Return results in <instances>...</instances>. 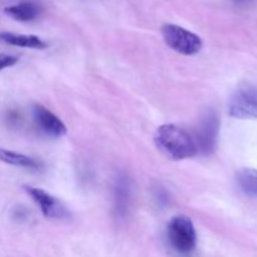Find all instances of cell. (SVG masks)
<instances>
[{
	"instance_id": "6",
	"label": "cell",
	"mask_w": 257,
	"mask_h": 257,
	"mask_svg": "<svg viewBox=\"0 0 257 257\" xmlns=\"http://www.w3.org/2000/svg\"><path fill=\"white\" fill-rule=\"evenodd\" d=\"M24 188L27 193H29L30 197L33 198V201L39 206L40 211L47 218L63 220V218L69 217L68 210L58 198L53 197L52 195L47 193L42 188L30 187V186H25Z\"/></svg>"
},
{
	"instance_id": "2",
	"label": "cell",
	"mask_w": 257,
	"mask_h": 257,
	"mask_svg": "<svg viewBox=\"0 0 257 257\" xmlns=\"http://www.w3.org/2000/svg\"><path fill=\"white\" fill-rule=\"evenodd\" d=\"M167 237L171 246L182 255L191 253L197 245L195 226L187 216H175L170 221L167 227Z\"/></svg>"
},
{
	"instance_id": "7",
	"label": "cell",
	"mask_w": 257,
	"mask_h": 257,
	"mask_svg": "<svg viewBox=\"0 0 257 257\" xmlns=\"http://www.w3.org/2000/svg\"><path fill=\"white\" fill-rule=\"evenodd\" d=\"M33 117H34L38 128L45 135L52 136V137H62L67 133V127H65L64 123L54 113H52L43 105H34Z\"/></svg>"
},
{
	"instance_id": "10",
	"label": "cell",
	"mask_w": 257,
	"mask_h": 257,
	"mask_svg": "<svg viewBox=\"0 0 257 257\" xmlns=\"http://www.w3.org/2000/svg\"><path fill=\"white\" fill-rule=\"evenodd\" d=\"M4 12L5 14L18 22H32L35 18H38L40 8L33 2H22L17 5L5 8Z\"/></svg>"
},
{
	"instance_id": "4",
	"label": "cell",
	"mask_w": 257,
	"mask_h": 257,
	"mask_svg": "<svg viewBox=\"0 0 257 257\" xmlns=\"http://www.w3.org/2000/svg\"><path fill=\"white\" fill-rule=\"evenodd\" d=\"M228 113L240 119H257V84L238 88L228 103Z\"/></svg>"
},
{
	"instance_id": "11",
	"label": "cell",
	"mask_w": 257,
	"mask_h": 257,
	"mask_svg": "<svg viewBox=\"0 0 257 257\" xmlns=\"http://www.w3.org/2000/svg\"><path fill=\"white\" fill-rule=\"evenodd\" d=\"M0 161L8 163V165L29 168V170H40V168H43V163L40 161L29 157V156L22 155V153L4 150V148H0Z\"/></svg>"
},
{
	"instance_id": "8",
	"label": "cell",
	"mask_w": 257,
	"mask_h": 257,
	"mask_svg": "<svg viewBox=\"0 0 257 257\" xmlns=\"http://www.w3.org/2000/svg\"><path fill=\"white\" fill-rule=\"evenodd\" d=\"M114 211L117 217L124 218L130 211L131 197H132V187L130 178L125 175H119L114 183Z\"/></svg>"
},
{
	"instance_id": "14",
	"label": "cell",
	"mask_w": 257,
	"mask_h": 257,
	"mask_svg": "<svg viewBox=\"0 0 257 257\" xmlns=\"http://www.w3.org/2000/svg\"><path fill=\"white\" fill-rule=\"evenodd\" d=\"M237 3H246V2H250V0H235Z\"/></svg>"
},
{
	"instance_id": "9",
	"label": "cell",
	"mask_w": 257,
	"mask_h": 257,
	"mask_svg": "<svg viewBox=\"0 0 257 257\" xmlns=\"http://www.w3.org/2000/svg\"><path fill=\"white\" fill-rule=\"evenodd\" d=\"M0 40L14 47L32 48V49H44L47 43L35 35L14 34V33H0Z\"/></svg>"
},
{
	"instance_id": "12",
	"label": "cell",
	"mask_w": 257,
	"mask_h": 257,
	"mask_svg": "<svg viewBox=\"0 0 257 257\" xmlns=\"http://www.w3.org/2000/svg\"><path fill=\"white\" fill-rule=\"evenodd\" d=\"M237 182L243 192L250 196H257V170L242 168L237 173Z\"/></svg>"
},
{
	"instance_id": "1",
	"label": "cell",
	"mask_w": 257,
	"mask_h": 257,
	"mask_svg": "<svg viewBox=\"0 0 257 257\" xmlns=\"http://www.w3.org/2000/svg\"><path fill=\"white\" fill-rule=\"evenodd\" d=\"M156 147L171 160H186L198 153L193 136L176 124H163L155 133Z\"/></svg>"
},
{
	"instance_id": "13",
	"label": "cell",
	"mask_w": 257,
	"mask_h": 257,
	"mask_svg": "<svg viewBox=\"0 0 257 257\" xmlns=\"http://www.w3.org/2000/svg\"><path fill=\"white\" fill-rule=\"evenodd\" d=\"M18 58L14 55L9 54H0V70L5 69V68L13 67L14 64H17Z\"/></svg>"
},
{
	"instance_id": "3",
	"label": "cell",
	"mask_w": 257,
	"mask_h": 257,
	"mask_svg": "<svg viewBox=\"0 0 257 257\" xmlns=\"http://www.w3.org/2000/svg\"><path fill=\"white\" fill-rule=\"evenodd\" d=\"M162 35L166 44L183 55L197 54L202 48V40L195 33L175 24H165Z\"/></svg>"
},
{
	"instance_id": "5",
	"label": "cell",
	"mask_w": 257,
	"mask_h": 257,
	"mask_svg": "<svg viewBox=\"0 0 257 257\" xmlns=\"http://www.w3.org/2000/svg\"><path fill=\"white\" fill-rule=\"evenodd\" d=\"M218 131H220V118L216 114L215 110H210L203 115L196 132L195 140L196 147L198 152L203 155H210L213 152L217 145Z\"/></svg>"
}]
</instances>
